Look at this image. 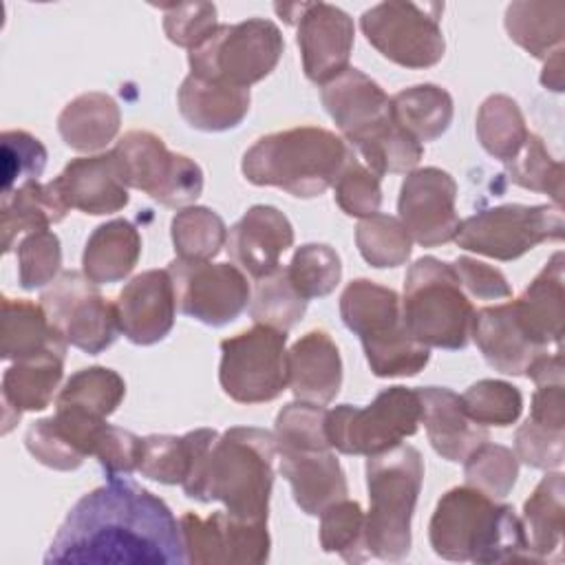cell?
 <instances>
[{
    "instance_id": "cell-31",
    "label": "cell",
    "mask_w": 565,
    "mask_h": 565,
    "mask_svg": "<svg viewBox=\"0 0 565 565\" xmlns=\"http://www.w3.org/2000/svg\"><path fill=\"white\" fill-rule=\"evenodd\" d=\"M565 479L563 472H547L523 503V530L536 563H561L565 527Z\"/></svg>"
},
{
    "instance_id": "cell-37",
    "label": "cell",
    "mask_w": 565,
    "mask_h": 565,
    "mask_svg": "<svg viewBox=\"0 0 565 565\" xmlns=\"http://www.w3.org/2000/svg\"><path fill=\"white\" fill-rule=\"evenodd\" d=\"M126 395L124 377L108 366L75 371L55 397V408H68L95 419H106Z\"/></svg>"
},
{
    "instance_id": "cell-28",
    "label": "cell",
    "mask_w": 565,
    "mask_h": 565,
    "mask_svg": "<svg viewBox=\"0 0 565 565\" xmlns=\"http://www.w3.org/2000/svg\"><path fill=\"white\" fill-rule=\"evenodd\" d=\"M66 353L53 351L13 362L2 375V435H7L22 413L44 411L64 375Z\"/></svg>"
},
{
    "instance_id": "cell-16",
    "label": "cell",
    "mask_w": 565,
    "mask_h": 565,
    "mask_svg": "<svg viewBox=\"0 0 565 565\" xmlns=\"http://www.w3.org/2000/svg\"><path fill=\"white\" fill-rule=\"evenodd\" d=\"M168 271L179 311L207 327L230 324L252 300V287L238 265L174 258Z\"/></svg>"
},
{
    "instance_id": "cell-54",
    "label": "cell",
    "mask_w": 565,
    "mask_h": 565,
    "mask_svg": "<svg viewBox=\"0 0 565 565\" xmlns=\"http://www.w3.org/2000/svg\"><path fill=\"white\" fill-rule=\"evenodd\" d=\"M24 446L35 457V461L62 472L79 468L86 459L62 437L51 417L38 419L26 428Z\"/></svg>"
},
{
    "instance_id": "cell-7",
    "label": "cell",
    "mask_w": 565,
    "mask_h": 565,
    "mask_svg": "<svg viewBox=\"0 0 565 565\" xmlns=\"http://www.w3.org/2000/svg\"><path fill=\"white\" fill-rule=\"evenodd\" d=\"M424 481V459L417 448H395L366 457L369 512L364 519L371 556L399 563L411 552V519Z\"/></svg>"
},
{
    "instance_id": "cell-10",
    "label": "cell",
    "mask_w": 565,
    "mask_h": 565,
    "mask_svg": "<svg viewBox=\"0 0 565 565\" xmlns=\"http://www.w3.org/2000/svg\"><path fill=\"white\" fill-rule=\"evenodd\" d=\"M422 424L419 395L406 386H388L366 406L340 404L327 411V439L342 455L373 457L402 444Z\"/></svg>"
},
{
    "instance_id": "cell-32",
    "label": "cell",
    "mask_w": 565,
    "mask_h": 565,
    "mask_svg": "<svg viewBox=\"0 0 565 565\" xmlns=\"http://www.w3.org/2000/svg\"><path fill=\"white\" fill-rule=\"evenodd\" d=\"M64 338L49 322L42 305L2 296L0 355L2 360H26L42 353H66Z\"/></svg>"
},
{
    "instance_id": "cell-8",
    "label": "cell",
    "mask_w": 565,
    "mask_h": 565,
    "mask_svg": "<svg viewBox=\"0 0 565 565\" xmlns=\"http://www.w3.org/2000/svg\"><path fill=\"white\" fill-rule=\"evenodd\" d=\"M475 307L450 263L417 258L404 278L402 318L415 340L428 349L459 351L468 347Z\"/></svg>"
},
{
    "instance_id": "cell-29",
    "label": "cell",
    "mask_w": 565,
    "mask_h": 565,
    "mask_svg": "<svg viewBox=\"0 0 565 565\" xmlns=\"http://www.w3.org/2000/svg\"><path fill=\"white\" fill-rule=\"evenodd\" d=\"M181 117L196 130L223 132L236 128L249 113V88H236L221 82L188 75L179 95Z\"/></svg>"
},
{
    "instance_id": "cell-30",
    "label": "cell",
    "mask_w": 565,
    "mask_h": 565,
    "mask_svg": "<svg viewBox=\"0 0 565 565\" xmlns=\"http://www.w3.org/2000/svg\"><path fill=\"white\" fill-rule=\"evenodd\" d=\"M141 256V236L126 218H113L93 230L84 245L82 271L95 285L119 282Z\"/></svg>"
},
{
    "instance_id": "cell-1",
    "label": "cell",
    "mask_w": 565,
    "mask_h": 565,
    "mask_svg": "<svg viewBox=\"0 0 565 565\" xmlns=\"http://www.w3.org/2000/svg\"><path fill=\"white\" fill-rule=\"evenodd\" d=\"M44 563L181 565L185 550L163 499L128 477H108L68 510Z\"/></svg>"
},
{
    "instance_id": "cell-6",
    "label": "cell",
    "mask_w": 565,
    "mask_h": 565,
    "mask_svg": "<svg viewBox=\"0 0 565 565\" xmlns=\"http://www.w3.org/2000/svg\"><path fill=\"white\" fill-rule=\"evenodd\" d=\"M340 316L364 349L375 377H413L430 360V349L415 340L402 318L395 289L369 278L351 280L340 296Z\"/></svg>"
},
{
    "instance_id": "cell-52",
    "label": "cell",
    "mask_w": 565,
    "mask_h": 565,
    "mask_svg": "<svg viewBox=\"0 0 565 565\" xmlns=\"http://www.w3.org/2000/svg\"><path fill=\"white\" fill-rule=\"evenodd\" d=\"M514 455L536 470H556L565 459V430L525 419L514 433Z\"/></svg>"
},
{
    "instance_id": "cell-20",
    "label": "cell",
    "mask_w": 565,
    "mask_h": 565,
    "mask_svg": "<svg viewBox=\"0 0 565 565\" xmlns=\"http://www.w3.org/2000/svg\"><path fill=\"white\" fill-rule=\"evenodd\" d=\"M119 331L139 347L161 342L174 324L177 298L168 269L137 274L115 300Z\"/></svg>"
},
{
    "instance_id": "cell-46",
    "label": "cell",
    "mask_w": 565,
    "mask_h": 565,
    "mask_svg": "<svg viewBox=\"0 0 565 565\" xmlns=\"http://www.w3.org/2000/svg\"><path fill=\"white\" fill-rule=\"evenodd\" d=\"M466 415L479 426H512L523 411V395L503 380H479L461 395Z\"/></svg>"
},
{
    "instance_id": "cell-27",
    "label": "cell",
    "mask_w": 565,
    "mask_h": 565,
    "mask_svg": "<svg viewBox=\"0 0 565 565\" xmlns=\"http://www.w3.org/2000/svg\"><path fill=\"white\" fill-rule=\"evenodd\" d=\"M512 305L519 324L534 344L543 349L550 344L561 347L565 327V254L556 252Z\"/></svg>"
},
{
    "instance_id": "cell-47",
    "label": "cell",
    "mask_w": 565,
    "mask_h": 565,
    "mask_svg": "<svg viewBox=\"0 0 565 565\" xmlns=\"http://www.w3.org/2000/svg\"><path fill=\"white\" fill-rule=\"evenodd\" d=\"M327 408L311 402H291L280 408L274 422L276 452L291 448H329Z\"/></svg>"
},
{
    "instance_id": "cell-51",
    "label": "cell",
    "mask_w": 565,
    "mask_h": 565,
    "mask_svg": "<svg viewBox=\"0 0 565 565\" xmlns=\"http://www.w3.org/2000/svg\"><path fill=\"white\" fill-rule=\"evenodd\" d=\"M46 166V148L24 130L2 132V194L26 181H38Z\"/></svg>"
},
{
    "instance_id": "cell-43",
    "label": "cell",
    "mask_w": 565,
    "mask_h": 565,
    "mask_svg": "<svg viewBox=\"0 0 565 565\" xmlns=\"http://www.w3.org/2000/svg\"><path fill=\"white\" fill-rule=\"evenodd\" d=\"M362 505L358 501H335L320 514V547L327 554H340L347 563L371 558L364 532Z\"/></svg>"
},
{
    "instance_id": "cell-23",
    "label": "cell",
    "mask_w": 565,
    "mask_h": 565,
    "mask_svg": "<svg viewBox=\"0 0 565 565\" xmlns=\"http://www.w3.org/2000/svg\"><path fill=\"white\" fill-rule=\"evenodd\" d=\"M53 185L68 210L75 207L93 216L119 212L130 201L110 152L73 159L53 179Z\"/></svg>"
},
{
    "instance_id": "cell-44",
    "label": "cell",
    "mask_w": 565,
    "mask_h": 565,
    "mask_svg": "<svg viewBox=\"0 0 565 565\" xmlns=\"http://www.w3.org/2000/svg\"><path fill=\"white\" fill-rule=\"evenodd\" d=\"M285 269L291 285L305 300L329 296L342 278V260L327 243L300 245Z\"/></svg>"
},
{
    "instance_id": "cell-36",
    "label": "cell",
    "mask_w": 565,
    "mask_h": 565,
    "mask_svg": "<svg viewBox=\"0 0 565 565\" xmlns=\"http://www.w3.org/2000/svg\"><path fill=\"white\" fill-rule=\"evenodd\" d=\"M395 121L422 146L439 139L452 124L455 104L446 88L437 84H415L391 97Z\"/></svg>"
},
{
    "instance_id": "cell-55",
    "label": "cell",
    "mask_w": 565,
    "mask_h": 565,
    "mask_svg": "<svg viewBox=\"0 0 565 565\" xmlns=\"http://www.w3.org/2000/svg\"><path fill=\"white\" fill-rule=\"evenodd\" d=\"M143 439L135 433L106 424L95 441L93 457H97L106 477H124L139 468Z\"/></svg>"
},
{
    "instance_id": "cell-49",
    "label": "cell",
    "mask_w": 565,
    "mask_h": 565,
    "mask_svg": "<svg viewBox=\"0 0 565 565\" xmlns=\"http://www.w3.org/2000/svg\"><path fill=\"white\" fill-rule=\"evenodd\" d=\"M62 267V245L55 232L40 230L26 234L18 245V280L31 291L53 282Z\"/></svg>"
},
{
    "instance_id": "cell-11",
    "label": "cell",
    "mask_w": 565,
    "mask_h": 565,
    "mask_svg": "<svg viewBox=\"0 0 565 565\" xmlns=\"http://www.w3.org/2000/svg\"><path fill=\"white\" fill-rule=\"evenodd\" d=\"M110 154L126 188L141 190L166 207H188L203 192L201 166L168 150L150 130L126 132Z\"/></svg>"
},
{
    "instance_id": "cell-26",
    "label": "cell",
    "mask_w": 565,
    "mask_h": 565,
    "mask_svg": "<svg viewBox=\"0 0 565 565\" xmlns=\"http://www.w3.org/2000/svg\"><path fill=\"white\" fill-rule=\"evenodd\" d=\"M470 335L486 362L505 375H525L530 364L547 353V349L527 338L516 320L512 302L475 311Z\"/></svg>"
},
{
    "instance_id": "cell-21",
    "label": "cell",
    "mask_w": 565,
    "mask_h": 565,
    "mask_svg": "<svg viewBox=\"0 0 565 565\" xmlns=\"http://www.w3.org/2000/svg\"><path fill=\"white\" fill-rule=\"evenodd\" d=\"M294 245L289 218L274 205H252L227 232L230 258L254 280L276 271Z\"/></svg>"
},
{
    "instance_id": "cell-33",
    "label": "cell",
    "mask_w": 565,
    "mask_h": 565,
    "mask_svg": "<svg viewBox=\"0 0 565 565\" xmlns=\"http://www.w3.org/2000/svg\"><path fill=\"white\" fill-rule=\"evenodd\" d=\"M119 126L121 113L117 102L99 90L77 95L57 117L62 141L77 152L102 150L117 137Z\"/></svg>"
},
{
    "instance_id": "cell-53",
    "label": "cell",
    "mask_w": 565,
    "mask_h": 565,
    "mask_svg": "<svg viewBox=\"0 0 565 565\" xmlns=\"http://www.w3.org/2000/svg\"><path fill=\"white\" fill-rule=\"evenodd\" d=\"M163 31L168 40L183 49H194L203 42L216 24V7L212 2H188L161 7Z\"/></svg>"
},
{
    "instance_id": "cell-25",
    "label": "cell",
    "mask_w": 565,
    "mask_h": 565,
    "mask_svg": "<svg viewBox=\"0 0 565 565\" xmlns=\"http://www.w3.org/2000/svg\"><path fill=\"white\" fill-rule=\"evenodd\" d=\"M417 395L428 441L441 459L459 463L479 444L488 441V428L466 415L461 395L446 386H424L417 388Z\"/></svg>"
},
{
    "instance_id": "cell-3",
    "label": "cell",
    "mask_w": 565,
    "mask_h": 565,
    "mask_svg": "<svg viewBox=\"0 0 565 565\" xmlns=\"http://www.w3.org/2000/svg\"><path fill=\"white\" fill-rule=\"evenodd\" d=\"M320 99L351 150L380 179L411 172L424 157V146L395 121L391 97L360 68L349 66L324 84Z\"/></svg>"
},
{
    "instance_id": "cell-12",
    "label": "cell",
    "mask_w": 565,
    "mask_h": 565,
    "mask_svg": "<svg viewBox=\"0 0 565 565\" xmlns=\"http://www.w3.org/2000/svg\"><path fill=\"white\" fill-rule=\"evenodd\" d=\"M563 207L505 203L461 221L455 243L461 249L508 263L545 241H563Z\"/></svg>"
},
{
    "instance_id": "cell-56",
    "label": "cell",
    "mask_w": 565,
    "mask_h": 565,
    "mask_svg": "<svg viewBox=\"0 0 565 565\" xmlns=\"http://www.w3.org/2000/svg\"><path fill=\"white\" fill-rule=\"evenodd\" d=\"M450 265H452L461 287L470 296H475L479 300H499V298L512 296V289H510L505 276L497 267H490L470 256H459Z\"/></svg>"
},
{
    "instance_id": "cell-58",
    "label": "cell",
    "mask_w": 565,
    "mask_h": 565,
    "mask_svg": "<svg viewBox=\"0 0 565 565\" xmlns=\"http://www.w3.org/2000/svg\"><path fill=\"white\" fill-rule=\"evenodd\" d=\"M563 49L554 51L547 60H545V66H543V73H541V84L554 93H561L563 90Z\"/></svg>"
},
{
    "instance_id": "cell-4",
    "label": "cell",
    "mask_w": 565,
    "mask_h": 565,
    "mask_svg": "<svg viewBox=\"0 0 565 565\" xmlns=\"http://www.w3.org/2000/svg\"><path fill=\"white\" fill-rule=\"evenodd\" d=\"M428 541L437 556L457 563H536L521 516L470 486L450 488L430 516Z\"/></svg>"
},
{
    "instance_id": "cell-5",
    "label": "cell",
    "mask_w": 565,
    "mask_h": 565,
    "mask_svg": "<svg viewBox=\"0 0 565 565\" xmlns=\"http://www.w3.org/2000/svg\"><path fill=\"white\" fill-rule=\"evenodd\" d=\"M353 154L335 132L298 126L260 137L243 154V177L252 185H274L298 199L324 194Z\"/></svg>"
},
{
    "instance_id": "cell-48",
    "label": "cell",
    "mask_w": 565,
    "mask_h": 565,
    "mask_svg": "<svg viewBox=\"0 0 565 565\" xmlns=\"http://www.w3.org/2000/svg\"><path fill=\"white\" fill-rule=\"evenodd\" d=\"M190 463L192 448L188 435H148L143 437L137 472L166 486H181L190 472Z\"/></svg>"
},
{
    "instance_id": "cell-34",
    "label": "cell",
    "mask_w": 565,
    "mask_h": 565,
    "mask_svg": "<svg viewBox=\"0 0 565 565\" xmlns=\"http://www.w3.org/2000/svg\"><path fill=\"white\" fill-rule=\"evenodd\" d=\"M68 207L57 194L53 181H26L9 194H2L0 201V234L2 252L13 249V241L24 232L49 230V225L60 223L66 216Z\"/></svg>"
},
{
    "instance_id": "cell-9",
    "label": "cell",
    "mask_w": 565,
    "mask_h": 565,
    "mask_svg": "<svg viewBox=\"0 0 565 565\" xmlns=\"http://www.w3.org/2000/svg\"><path fill=\"white\" fill-rule=\"evenodd\" d=\"M285 40L280 29L265 18L218 24L188 53L190 75L249 88L265 79L280 62Z\"/></svg>"
},
{
    "instance_id": "cell-40",
    "label": "cell",
    "mask_w": 565,
    "mask_h": 565,
    "mask_svg": "<svg viewBox=\"0 0 565 565\" xmlns=\"http://www.w3.org/2000/svg\"><path fill=\"white\" fill-rule=\"evenodd\" d=\"M307 302L309 300H305L291 285L287 269L278 267L276 271L256 280L249 300V316L256 324L289 331L305 316Z\"/></svg>"
},
{
    "instance_id": "cell-42",
    "label": "cell",
    "mask_w": 565,
    "mask_h": 565,
    "mask_svg": "<svg viewBox=\"0 0 565 565\" xmlns=\"http://www.w3.org/2000/svg\"><path fill=\"white\" fill-rule=\"evenodd\" d=\"M505 177L510 183L523 190L547 194L554 201V205H563L565 168L547 152L539 135H527L519 154L505 163Z\"/></svg>"
},
{
    "instance_id": "cell-35",
    "label": "cell",
    "mask_w": 565,
    "mask_h": 565,
    "mask_svg": "<svg viewBox=\"0 0 565 565\" xmlns=\"http://www.w3.org/2000/svg\"><path fill=\"white\" fill-rule=\"evenodd\" d=\"M505 31L532 57L547 60L554 51L563 49L565 2H512L505 9Z\"/></svg>"
},
{
    "instance_id": "cell-22",
    "label": "cell",
    "mask_w": 565,
    "mask_h": 565,
    "mask_svg": "<svg viewBox=\"0 0 565 565\" xmlns=\"http://www.w3.org/2000/svg\"><path fill=\"white\" fill-rule=\"evenodd\" d=\"M280 475L289 481L296 505L320 516L335 501L347 499V475L329 448H291L280 450Z\"/></svg>"
},
{
    "instance_id": "cell-39",
    "label": "cell",
    "mask_w": 565,
    "mask_h": 565,
    "mask_svg": "<svg viewBox=\"0 0 565 565\" xmlns=\"http://www.w3.org/2000/svg\"><path fill=\"white\" fill-rule=\"evenodd\" d=\"M170 236L177 258L212 260L227 243V227L214 210L205 205H188L174 214Z\"/></svg>"
},
{
    "instance_id": "cell-2",
    "label": "cell",
    "mask_w": 565,
    "mask_h": 565,
    "mask_svg": "<svg viewBox=\"0 0 565 565\" xmlns=\"http://www.w3.org/2000/svg\"><path fill=\"white\" fill-rule=\"evenodd\" d=\"M192 463L181 483L185 497L221 501L225 512L245 521H267L274 486V433L254 426H234L218 435L214 428L185 433Z\"/></svg>"
},
{
    "instance_id": "cell-24",
    "label": "cell",
    "mask_w": 565,
    "mask_h": 565,
    "mask_svg": "<svg viewBox=\"0 0 565 565\" xmlns=\"http://www.w3.org/2000/svg\"><path fill=\"white\" fill-rule=\"evenodd\" d=\"M287 386L300 402L324 406L335 399L342 386V358L327 331H307L287 351Z\"/></svg>"
},
{
    "instance_id": "cell-13",
    "label": "cell",
    "mask_w": 565,
    "mask_h": 565,
    "mask_svg": "<svg viewBox=\"0 0 565 565\" xmlns=\"http://www.w3.org/2000/svg\"><path fill=\"white\" fill-rule=\"evenodd\" d=\"M287 331L254 324L221 342L218 382L238 404H263L287 388Z\"/></svg>"
},
{
    "instance_id": "cell-41",
    "label": "cell",
    "mask_w": 565,
    "mask_h": 565,
    "mask_svg": "<svg viewBox=\"0 0 565 565\" xmlns=\"http://www.w3.org/2000/svg\"><path fill=\"white\" fill-rule=\"evenodd\" d=\"M355 245L371 267L386 269L399 267L411 258L413 238L399 218L375 212L360 218L355 227Z\"/></svg>"
},
{
    "instance_id": "cell-45",
    "label": "cell",
    "mask_w": 565,
    "mask_h": 565,
    "mask_svg": "<svg viewBox=\"0 0 565 565\" xmlns=\"http://www.w3.org/2000/svg\"><path fill=\"white\" fill-rule=\"evenodd\" d=\"M461 463L466 486L477 488L492 499H505L519 477L516 455L501 444L483 441Z\"/></svg>"
},
{
    "instance_id": "cell-15",
    "label": "cell",
    "mask_w": 565,
    "mask_h": 565,
    "mask_svg": "<svg viewBox=\"0 0 565 565\" xmlns=\"http://www.w3.org/2000/svg\"><path fill=\"white\" fill-rule=\"evenodd\" d=\"M40 305L64 342L88 355L106 351L117 340L115 302H108L84 271H62L42 291Z\"/></svg>"
},
{
    "instance_id": "cell-17",
    "label": "cell",
    "mask_w": 565,
    "mask_h": 565,
    "mask_svg": "<svg viewBox=\"0 0 565 565\" xmlns=\"http://www.w3.org/2000/svg\"><path fill=\"white\" fill-rule=\"evenodd\" d=\"M287 24H296V42L302 55V71L313 84H329L349 68L355 26L347 11L327 2L276 4Z\"/></svg>"
},
{
    "instance_id": "cell-57",
    "label": "cell",
    "mask_w": 565,
    "mask_h": 565,
    "mask_svg": "<svg viewBox=\"0 0 565 565\" xmlns=\"http://www.w3.org/2000/svg\"><path fill=\"white\" fill-rule=\"evenodd\" d=\"M530 422L565 430V386L563 380L556 382H541L532 395L530 406Z\"/></svg>"
},
{
    "instance_id": "cell-18",
    "label": "cell",
    "mask_w": 565,
    "mask_h": 565,
    "mask_svg": "<svg viewBox=\"0 0 565 565\" xmlns=\"http://www.w3.org/2000/svg\"><path fill=\"white\" fill-rule=\"evenodd\" d=\"M179 527L185 550V563L260 565L269 561L271 539L267 532V521L236 519L225 510L212 512L205 519L194 512H185L179 519Z\"/></svg>"
},
{
    "instance_id": "cell-38",
    "label": "cell",
    "mask_w": 565,
    "mask_h": 565,
    "mask_svg": "<svg viewBox=\"0 0 565 565\" xmlns=\"http://www.w3.org/2000/svg\"><path fill=\"white\" fill-rule=\"evenodd\" d=\"M475 130L481 148L503 163L519 154L530 135L519 104L501 93L481 102Z\"/></svg>"
},
{
    "instance_id": "cell-19",
    "label": "cell",
    "mask_w": 565,
    "mask_h": 565,
    "mask_svg": "<svg viewBox=\"0 0 565 565\" xmlns=\"http://www.w3.org/2000/svg\"><path fill=\"white\" fill-rule=\"evenodd\" d=\"M455 201L457 183L446 170L435 166L411 170L399 188V221L417 245L439 247L455 241L459 230Z\"/></svg>"
},
{
    "instance_id": "cell-14",
    "label": "cell",
    "mask_w": 565,
    "mask_h": 565,
    "mask_svg": "<svg viewBox=\"0 0 565 565\" xmlns=\"http://www.w3.org/2000/svg\"><path fill=\"white\" fill-rule=\"evenodd\" d=\"M444 4L380 2L360 15L366 42L404 68H428L441 62L446 38L439 24Z\"/></svg>"
},
{
    "instance_id": "cell-50",
    "label": "cell",
    "mask_w": 565,
    "mask_h": 565,
    "mask_svg": "<svg viewBox=\"0 0 565 565\" xmlns=\"http://www.w3.org/2000/svg\"><path fill=\"white\" fill-rule=\"evenodd\" d=\"M333 199L338 207L349 216H371L380 210L382 188L380 177L364 166V161L353 152L344 163L342 172L333 183Z\"/></svg>"
}]
</instances>
